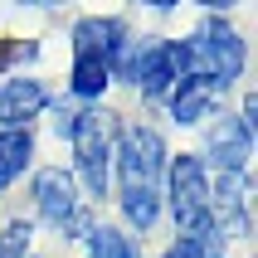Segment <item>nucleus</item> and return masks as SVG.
I'll return each instance as SVG.
<instances>
[{"mask_svg": "<svg viewBox=\"0 0 258 258\" xmlns=\"http://www.w3.org/2000/svg\"><path fill=\"white\" fill-rule=\"evenodd\" d=\"M142 5H151V10H175L180 0H142Z\"/></svg>", "mask_w": 258, "mask_h": 258, "instance_id": "a211bd4d", "label": "nucleus"}, {"mask_svg": "<svg viewBox=\"0 0 258 258\" xmlns=\"http://www.w3.org/2000/svg\"><path fill=\"white\" fill-rule=\"evenodd\" d=\"M161 258H205V253H200V244H195L190 234H180V239H175V244L166 248V253H161Z\"/></svg>", "mask_w": 258, "mask_h": 258, "instance_id": "dca6fc26", "label": "nucleus"}, {"mask_svg": "<svg viewBox=\"0 0 258 258\" xmlns=\"http://www.w3.org/2000/svg\"><path fill=\"white\" fill-rule=\"evenodd\" d=\"M195 5H205V10H215V15H219V10H234L239 0H195Z\"/></svg>", "mask_w": 258, "mask_h": 258, "instance_id": "f3484780", "label": "nucleus"}, {"mask_svg": "<svg viewBox=\"0 0 258 258\" xmlns=\"http://www.w3.org/2000/svg\"><path fill=\"white\" fill-rule=\"evenodd\" d=\"M34 161V137L29 127H0V190H10Z\"/></svg>", "mask_w": 258, "mask_h": 258, "instance_id": "f8f14e48", "label": "nucleus"}, {"mask_svg": "<svg viewBox=\"0 0 258 258\" xmlns=\"http://www.w3.org/2000/svg\"><path fill=\"white\" fill-rule=\"evenodd\" d=\"M185 73H190L185 39H151V34H146L142 44H137V39L127 44V54L117 58V73H112V78H127L142 98L161 102V98H171V88L180 83Z\"/></svg>", "mask_w": 258, "mask_h": 258, "instance_id": "f257e3e1", "label": "nucleus"}, {"mask_svg": "<svg viewBox=\"0 0 258 258\" xmlns=\"http://www.w3.org/2000/svg\"><path fill=\"white\" fill-rule=\"evenodd\" d=\"M210 229L248 239V175L219 171V180H210Z\"/></svg>", "mask_w": 258, "mask_h": 258, "instance_id": "0eeeda50", "label": "nucleus"}, {"mask_svg": "<svg viewBox=\"0 0 258 258\" xmlns=\"http://www.w3.org/2000/svg\"><path fill=\"white\" fill-rule=\"evenodd\" d=\"M205 156L215 171H239L248 175V156H253V132L234 112H219V122L205 132Z\"/></svg>", "mask_w": 258, "mask_h": 258, "instance_id": "6e6552de", "label": "nucleus"}, {"mask_svg": "<svg viewBox=\"0 0 258 258\" xmlns=\"http://www.w3.org/2000/svg\"><path fill=\"white\" fill-rule=\"evenodd\" d=\"M20 5H54V0H20Z\"/></svg>", "mask_w": 258, "mask_h": 258, "instance_id": "6ab92c4d", "label": "nucleus"}, {"mask_svg": "<svg viewBox=\"0 0 258 258\" xmlns=\"http://www.w3.org/2000/svg\"><path fill=\"white\" fill-rule=\"evenodd\" d=\"M44 107H49V88L39 78H25V73L5 78V88H0V127H29Z\"/></svg>", "mask_w": 258, "mask_h": 258, "instance_id": "9d476101", "label": "nucleus"}, {"mask_svg": "<svg viewBox=\"0 0 258 258\" xmlns=\"http://www.w3.org/2000/svg\"><path fill=\"white\" fill-rule=\"evenodd\" d=\"M244 39H239V29L229 20H205L195 34L185 39V63L195 78H210V83L224 93L244 78Z\"/></svg>", "mask_w": 258, "mask_h": 258, "instance_id": "20e7f679", "label": "nucleus"}, {"mask_svg": "<svg viewBox=\"0 0 258 258\" xmlns=\"http://www.w3.org/2000/svg\"><path fill=\"white\" fill-rule=\"evenodd\" d=\"M161 200H171V219L180 234H195L210 224V166L200 156H180L166 161V180H161Z\"/></svg>", "mask_w": 258, "mask_h": 258, "instance_id": "39448f33", "label": "nucleus"}, {"mask_svg": "<svg viewBox=\"0 0 258 258\" xmlns=\"http://www.w3.org/2000/svg\"><path fill=\"white\" fill-rule=\"evenodd\" d=\"M69 146H73V161H78V175L93 200L107 195L112 185V146H117V117L102 112V107H83L73 117V132H69Z\"/></svg>", "mask_w": 258, "mask_h": 258, "instance_id": "7ed1b4c3", "label": "nucleus"}, {"mask_svg": "<svg viewBox=\"0 0 258 258\" xmlns=\"http://www.w3.org/2000/svg\"><path fill=\"white\" fill-rule=\"evenodd\" d=\"M29 239H34V224L29 219H10L0 229V258H29Z\"/></svg>", "mask_w": 258, "mask_h": 258, "instance_id": "2eb2a0df", "label": "nucleus"}, {"mask_svg": "<svg viewBox=\"0 0 258 258\" xmlns=\"http://www.w3.org/2000/svg\"><path fill=\"white\" fill-rule=\"evenodd\" d=\"M127 44H132V34H127V25L117 15H88V20L73 25V54L102 58L112 73H117V58L127 54Z\"/></svg>", "mask_w": 258, "mask_h": 258, "instance_id": "1a4fd4ad", "label": "nucleus"}, {"mask_svg": "<svg viewBox=\"0 0 258 258\" xmlns=\"http://www.w3.org/2000/svg\"><path fill=\"white\" fill-rule=\"evenodd\" d=\"M83 239H88V258H142V248L132 244V234L112 229V224H93Z\"/></svg>", "mask_w": 258, "mask_h": 258, "instance_id": "4468645a", "label": "nucleus"}, {"mask_svg": "<svg viewBox=\"0 0 258 258\" xmlns=\"http://www.w3.org/2000/svg\"><path fill=\"white\" fill-rule=\"evenodd\" d=\"M166 161H171V151H166L156 127H146V122L117 127V146H112L117 195H161Z\"/></svg>", "mask_w": 258, "mask_h": 258, "instance_id": "f03ea898", "label": "nucleus"}, {"mask_svg": "<svg viewBox=\"0 0 258 258\" xmlns=\"http://www.w3.org/2000/svg\"><path fill=\"white\" fill-rule=\"evenodd\" d=\"M34 210L49 229L69 234V239H83L93 229V215H88L83 195H78V180H73L63 166H44L34 175Z\"/></svg>", "mask_w": 258, "mask_h": 258, "instance_id": "423d86ee", "label": "nucleus"}, {"mask_svg": "<svg viewBox=\"0 0 258 258\" xmlns=\"http://www.w3.org/2000/svg\"><path fill=\"white\" fill-rule=\"evenodd\" d=\"M107 83H112V69L102 63V58L93 54H73V69H69V93L83 102H98L102 93H107Z\"/></svg>", "mask_w": 258, "mask_h": 258, "instance_id": "ddd939ff", "label": "nucleus"}, {"mask_svg": "<svg viewBox=\"0 0 258 258\" xmlns=\"http://www.w3.org/2000/svg\"><path fill=\"white\" fill-rule=\"evenodd\" d=\"M219 98H224V93H219L210 78L185 73V78L171 88V122H175V127H200L205 117H215Z\"/></svg>", "mask_w": 258, "mask_h": 258, "instance_id": "9b49d317", "label": "nucleus"}]
</instances>
